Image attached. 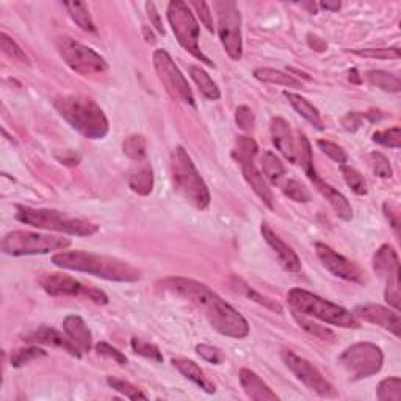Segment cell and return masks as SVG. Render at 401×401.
Masks as SVG:
<instances>
[{
  "label": "cell",
  "instance_id": "cell-34",
  "mask_svg": "<svg viewBox=\"0 0 401 401\" xmlns=\"http://www.w3.org/2000/svg\"><path fill=\"white\" fill-rule=\"evenodd\" d=\"M369 84L379 88L386 93H400L401 90V81L398 76H393L390 72L386 71H369L365 74Z\"/></svg>",
  "mask_w": 401,
  "mask_h": 401
},
{
  "label": "cell",
  "instance_id": "cell-4",
  "mask_svg": "<svg viewBox=\"0 0 401 401\" xmlns=\"http://www.w3.org/2000/svg\"><path fill=\"white\" fill-rule=\"evenodd\" d=\"M287 301L298 314H303L304 317H314L317 320L338 326V328L351 329L359 328V324H361L355 314H351L342 305L323 300L318 295L310 294V291L300 287L289 290Z\"/></svg>",
  "mask_w": 401,
  "mask_h": 401
},
{
  "label": "cell",
  "instance_id": "cell-14",
  "mask_svg": "<svg viewBox=\"0 0 401 401\" xmlns=\"http://www.w3.org/2000/svg\"><path fill=\"white\" fill-rule=\"evenodd\" d=\"M39 285L51 296H85L96 304L105 305L108 303V296L100 289L90 287L61 273L43 275L39 277Z\"/></svg>",
  "mask_w": 401,
  "mask_h": 401
},
{
  "label": "cell",
  "instance_id": "cell-38",
  "mask_svg": "<svg viewBox=\"0 0 401 401\" xmlns=\"http://www.w3.org/2000/svg\"><path fill=\"white\" fill-rule=\"evenodd\" d=\"M122 151L132 160H145L146 157V140L141 135H131L122 143Z\"/></svg>",
  "mask_w": 401,
  "mask_h": 401
},
{
  "label": "cell",
  "instance_id": "cell-7",
  "mask_svg": "<svg viewBox=\"0 0 401 401\" xmlns=\"http://www.w3.org/2000/svg\"><path fill=\"white\" fill-rule=\"evenodd\" d=\"M168 22L171 25L174 32L176 39L179 41V44L185 49L188 53L199 60L201 63H206L210 67H215L213 61L207 55H204L201 47H199V24L196 20L195 15L190 10L188 4L182 2V0H173L168 4L166 10Z\"/></svg>",
  "mask_w": 401,
  "mask_h": 401
},
{
  "label": "cell",
  "instance_id": "cell-30",
  "mask_svg": "<svg viewBox=\"0 0 401 401\" xmlns=\"http://www.w3.org/2000/svg\"><path fill=\"white\" fill-rule=\"evenodd\" d=\"M188 72H190V77H192L195 84L198 85L199 91L204 98H207L209 100H218L221 98L218 85L215 84L213 79L210 77L201 66H190Z\"/></svg>",
  "mask_w": 401,
  "mask_h": 401
},
{
  "label": "cell",
  "instance_id": "cell-3",
  "mask_svg": "<svg viewBox=\"0 0 401 401\" xmlns=\"http://www.w3.org/2000/svg\"><path fill=\"white\" fill-rule=\"evenodd\" d=\"M53 107L67 124L88 140L105 138L110 131L104 110L91 98L81 94H65L55 98Z\"/></svg>",
  "mask_w": 401,
  "mask_h": 401
},
{
  "label": "cell",
  "instance_id": "cell-54",
  "mask_svg": "<svg viewBox=\"0 0 401 401\" xmlns=\"http://www.w3.org/2000/svg\"><path fill=\"white\" fill-rule=\"evenodd\" d=\"M365 118V113H357V112H353V113H348L346 117L342 119V126L343 129H346V131H350V132H356L359 127L362 126V121Z\"/></svg>",
  "mask_w": 401,
  "mask_h": 401
},
{
  "label": "cell",
  "instance_id": "cell-42",
  "mask_svg": "<svg viewBox=\"0 0 401 401\" xmlns=\"http://www.w3.org/2000/svg\"><path fill=\"white\" fill-rule=\"evenodd\" d=\"M342 174H343V179L346 182V185H348L353 192L356 195H367V182L364 179V176L357 171L356 168L348 166V165H342Z\"/></svg>",
  "mask_w": 401,
  "mask_h": 401
},
{
  "label": "cell",
  "instance_id": "cell-19",
  "mask_svg": "<svg viewBox=\"0 0 401 401\" xmlns=\"http://www.w3.org/2000/svg\"><path fill=\"white\" fill-rule=\"evenodd\" d=\"M261 230H262V235H263L265 242H267L271 246V249H273L276 253L277 259H280V263L282 265V268L290 271V273H300L301 261H300V257H298L295 251L291 249L287 243H284L267 223H262Z\"/></svg>",
  "mask_w": 401,
  "mask_h": 401
},
{
  "label": "cell",
  "instance_id": "cell-32",
  "mask_svg": "<svg viewBox=\"0 0 401 401\" xmlns=\"http://www.w3.org/2000/svg\"><path fill=\"white\" fill-rule=\"evenodd\" d=\"M261 165L265 179H268L273 185H280L285 176V166L275 152L265 151L261 157Z\"/></svg>",
  "mask_w": 401,
  "mask_h": 401
},
{
  "label": "cell",
  "instance_id": "cell-24",
  "mask_svg": "<svg viewBox=\"0 0 401 401\" xmlns=\"http://www.w3.org/2000/svg\"><path fill=\"white\" fill-rule=\"evenodd\" d=\"M314 185L318 190V193H322L323 198L329 202V206L337 213L338 218L343 220V221L353 220L351 204L348 202V199H346L341 192H338V190H336L334 187H331L329 183H326L320 178H317L314 180Z\"/></svg>",
  "mask_w": 401,
  "mask_h": 401
},
{
  "label": "cell",
  "instance_id": "cell-22",
  "mask_svg": "<svg viewBox=\"0 0 401 401\" xmlns=\"http://www.w3.org/2000/svg\"><path fill=\"white\" fill-rule=\"evenodd\" d=\"M240 168H242L244 180H246L248 185L253 188V192L259 196V199L265 204V206L273 210L275 209L273 193H271V190L268 187L267 179H265V176L259 171V169L256 168V163L254 162L242 163Z\"/></svg>",
  "mask_w": 401,
  "mask_h": 401
},
{
  "label": "cell",
  "instance_id": "cell-57",
  "mask_svg": "<svg viewBox=\"0 0 401 401\" xmlns=\"http://www.w3.org/2000/svg\"><path fill=\"white\" fill-rule=\"evenodd\" d=\"M309 44L318 52H323L326 49V43H323V41H320V38H317V37L309 35Z\"/></svg>",
  "mask_w": 401,
  "mask_h": 401
},
{
  "label": "cell",
  "instance_id": "cell-51",
  "mask_svg": "<svg viewBox=\"0 0 401 401\" xmlns=\"http://www.w3.org/2000/svg\"><path fill=\"white\" fill-rule=\"evenodd\" d=\"M188 6H193L195 11L198 13V16L201 19V22L207 27L209 32H213L215 27H213V19H212V13H210V6L206 2H190Z\"/></svg>",
  "mask_w": 401,
  "mask_h": 401
},
{
  "label": "cell",
  "instance_id": "cell-6",
  "mask_svg": "<svg viewBox=\"0 0 401 401\" xmlns=\"http://www.w3.org/2000/svg\"><path fill=\"white\" fill-rule=\"evenodd\" d=\"M16 220L29 224V226L55 230L61 234L79 235V237H90L99 230V226L86 220L74 218V216L66 215L63 212L53 209H33L27 206H16Z\"/></svg>",
  "mask_w": 401,
  "mask_h": 401
},
{
  "label": "cell",
  "instance_id": "cell-46",
  "mask_svg": "<svg viewBox=\"0 0 401 401\" xmlns=\"http://www.w3.org/2000/svg\"><path fill=\"white\" fill-rule=\"evenodd\" d=\"M369 159H370V165H372L373 173H375L378 178H381V179H390L392 178L393 169L390 166L389 159H387L386 155H383L381 152H372L369 155Z\"/></svg>",
  "mask_w": 401,
  "mask_h": 401
},
{
  "label": "cell",
  "instance_id": "cell-56",
  "mask_svg": "<svg viewBox=\"0 0 401 401\" xmlns=\"http://www.w3.org/2000/svg\"><path fill=\"white\" fill-rule=\"evenodd\" d=\"M57 159L61 162V163H65V165H79V162H80V155L77 152H74V151H63V155H57Z\"/></svg>",
  "mask_w": 401,
  "mask_h": 401
},
{
  "label": "cell",
  "instance_id": "cell-45",
  "mask_svg": "<svg viewBox=\"0 0 401 401\" xmlns=\"http://www.w3.org/2000/svg\"><path fill=\"white\" fill-rule=\"evenodd\" d=\"M294 318H295L296 323L300 324L304 331L309 332L310 336H314L317 338H322V341H329V338L334 337V334H332L331 329L324 328V326L317 324L312 320H308V318H305L303 314L300 315V314H298V312H294Z\"/></svg>",
  "mask_w": 401,
  "mask_h": 401
},
{
  "label": "cell",
  "instance_id": "cell-52",
  "mask_svg": "<svg viewBox=\"0 0 401 401\" xmlns=\"http://www.w3.org/2000/svg\"><path fill=\"white\" fill-rule=\"evenodd\" d=\"M96 351L99 353V355L102 356H105V357H110L113 359L114 362H118L119 365H126L127 364V357L122 355V353L119 350L114 348V346L112 345H108L105 342H99L96 345Z\"/></svg>",
  "mask_w": 401,
  "mask_h": 401
},
{
  "label": "cell",
  "instance_id": "cell-48",
  "mask_svg": "<svg viewBox=\"0 0 401 401\" xmlns=\"http://www.w3.org/2000/svg\"><path fill=\"white\" fill-rule=\"evenodd\" d=\"M317 146L320 147V151L323 154L328 155V157L332 159L334 162L341 163V165H345L346 160H348V155H346V152L343 151V149L338 145H336V143L328 141V140H318Z\"/></svg>",
  "mask_w": 401,
  "mask_h": 401
},
{
  "label": "cell",
  "instance_id": "cell-1",
  "mask_svg": "<svg viewBox=\"0 0 401 401\" xmlns=\"http://www.w3.org/2000/svg\"><path fill=\"white\" fill-rule=\"evenodd\" d=\"M169 294H174L180 298H185L196 308L204 312V315L212 324L215 331L230 338H244L249 334V324L239 310L220 298L215 291L199 281L190 280V277H166L159 282Z\"/></svg>",
  "mask_w": 401,
  "mask_h": 401
},
{
  "label": "cell",
  "instance_id": "cell-37",
  "mask_svg": "<svg viewBox=\"0 0 401 401\" xmlns=\"http://www.w3.org/2000/svg\"><path fill=\"white\" fill-rule=\"evenodd\" d=\"M47 353L43 348H38V346H27V348H18L11 353L10 356V362L13 367H22L25 364H29L35 359L39 357H46Z\"/></svg>",
  "mask_w": 401,
  "mask_h": 401
},
{
  "label": "cell",
  "instance_id": "cell-29",
  "mask_svg": "<svg viewBox=\"0 0 401 401\" xmlns=\"http://www.w3.org/2000/svg\"><path fill=\"white\" fill-rule=\"evenodd\" d=\"M296 163L303 166L304 173L308 178L314 182L320 176L317 174L314 166V157H312V146L308 137L303 132H298L296 135Z\"/></svg>",
  "mask_w": 401,
  "mask_h": 401
},
{
  "label": "cell",
  "instance_id": "cell-40",
  "mask_svg": "<svg viewBox=\"0 0 401 401\" xmlns=\"http://www.w3.org/2000/svg\"><path fill=\"white\" fill-rule=\"evenodd\" d=\"M0 47H2L5 55L10 57L13 61H18L24 66H30V60L25 55V52L6 33L0 35Z\"/></svg>",
  "mask_w": 401,
  "mask_h": 401
},
{
  "label": "cell",
  "instance_id": "cell-43",
  "mask_svg": "<svg viewBox=\"0 0 401 401\" xmlns=\"http://www.w3.org/2000/svg\"><path fill=\"white\" fill-rule=\"evenodd\" d=\"M372 140L384 147L400 149L401 147V129L398 126L386 129V131H378L373 133Z\"/></svg>",
  "mask_w": 401,
  "mask_h": 401
},
{
  "label": "cell",
  "instance_id": "cell-23",
  "mask_svg": "<svg viewBox=\"0 0 401 401\" xmlns=\"http://www.w3.org/2000/svg\"><path fill=\"white\" fill-rule=\"evenodd\" d=\"M63 331L81 353L91 351L93 336L84 318L79 315H67L63 320Z\"/></svg>",
  "mask_w": 401,
  "mask_h": 401
},
{
  "label": "cell",
  "instance_id": "cell-39",
  "mask_svg": "<svg viewBox=\"0 0 401 401\" xmlns=\"http://www.w3.org/2000/svg\"><path fill=\"white\" fill-rule=\"evenodd\" d=\"M378 400L381 401H400L401 400V379L386 378L378 386Z\"/></svg>",
  "mask_w": 401,
  "mask_h": 401
},
{
  "label": "cell",
  "instance_id": "cell-26",
  "mask_svg": "<svg viewBox=\"0 0 401 401\" xmlns=\"http://www.w3.org/2000/svg\"><path fill=\"white\" fill-rule=\"evenodd\" d=\"M171 364L174 369H178L187 379H190V381L201 387L204 392L215 393L216 390L215 386L209 381V378L206 375H204V372L201 370V367L198 364L185 357H174L171 359Z\"/></svg>",
  "mask_w": 401,
  "mask_h": 401
},
{
  "label": "cell",
  "instance_id": "cell-35",
  "mask_svg": "<svg viewBox=\"0 0 401 401\" xmlns=\"http://www.w3.org/2000/svg\"><path fill=\"white\" fill-rule=\"evenodd\" d=\"M65 6L70 16L72 18L74 22L79 25V29L84 32H94L96 27H94L93 18L90 15V10H88L86 4L84 2H65Z\"/></svg>",
  "mask_w": 401,
  "mask_h": 401
},
{
  "label": "cell",
  "instance_id": "cell-28",
  "mask_svg": "<svg viewBox=\"0 0 401 401\" xmlns=\"http://www.w3.org/2000/svg\"><path fill=\"white\" fill-rule=\"evenodd\" d=\"M230 284H232V287H234L235 291H239V294L249 298L251 301L261 304V305H263V308H267L270 310L276 312V314H282V305L280 303L273 301V300H271V298L259 294V291L254 290L253 287H249V284L244 282L242 277L232 276V280H230Z\"/></svg>",
  "mask_w": 401,
  "mask_h": 401
},
{
  "label": "cell",
  "instance_id": "cell-59",
  "mask_svg": "<svg viewBox=\"0 0 401 401\" xmlns=\"http://www.w3.org/2000/svg\"><path fill=\"white\" fill-rule=\"evenodd\" d=\"M143 33H145L147 43H155V38H154V35H152V32H149L147 27H143Z\"/></svg>",
  "mask_w": 401,
  "mask_h": 401
},
{
  "label": "cell",
  "instance_id": "cell-11",
  "mask_svg": "<svg viewBox=\"0 0 401 401\" xmlns=\"http://www.w3.org/2000/svg\"><path fill=\"white\" fill-rule=\"evenodd\" d=\"M57 51L65 63L71 67L74 72L80 76H98V74L105 72L108 65L104 57H100L96 51L91 47L79 43V41L61 37L57 39Z\"/></svg>",
  "mask_w": 401,
  "mask_h": 401
},
{
  "label": "cell",
  "instance_id": "cell-47",
  "mask_svg": "<svg viewBox=\"0 0 401 401\" xmlns=\"http://www.w3.org/2000/svg\"><path fill=\"white\" fill-rule=\"evenodd\" d=\"M357 57L365 58H378V60H398L400 58V49L398 47H389V49H356L350 51Z\"/></svg>",
  "mask_w": 401,
  "mask_h": 401
},
{
  "label": "cell",
  "instance_id": "cell-18",
  "mask_svg": "<svg viewBox=\"0 0 401 401\" xmlns=\"http://www.w3.org/2000/svg\"><path fill=\"white\" fill-rule=\"evenodd\" d=\"M271 141L285 159L291 163H296V140L291 132L290 124L281 117L271 118L270 122Z\"/></svg>",
  "mask_w": 401,
  "mask_h": 401
},
{
  "label": "cell",
  "instance_id": "cell-36",
  "mask_svg": "<svg viewBox=\"0 0 401 401\" xmlns=\"http://www.w3.org/2000/svg\"><path fill=\"white\" fill-rule=\"evenodd\" d=\"M282 193L287 196L289 199L295 202H310L312 195L308 188H305L304 183L296 179H287L284 183H281Z\"/></svg>",
  "mask_w": 401,
  "mask_h": 401
},
{
  "label": "cell",
  "instance_id": "cell-17",
  "mask_svg": "<svg viewBox=\"0 0 401 401\" xmlns=\"http://www.w3.org/2000/svg\"><path fill=\"white\" fill-rule=\"evenodd\" d=\"M355 317L357 320H364L367 323L381 326L383 329L392 332L395 337H400V314L398 310H390L379 304H362L355 309Z\"/></svg>",
  "mask_w": 401,
  "mask_h": 401
},
{
  "label": "cell",
  "instance_id": "cell-21",
  "mask_svg": "<svg viewBox=\"0 0 401 401\" xmlns=\"http://www.w3.org/2000/svg\"><path fill=\"white\" fill-rule=\"evenodd\" d=\"M240 384L243 387L246 397L254 401H277L280 397L270 389V386L257 375L256 372L249 369L240 370Z\"/></svg>",
  "mask_w": 401,
  "mask_h": 401
},
{
  "label": "cell",
  "instance_id": "cell-10",
  "mask_svg": "<svg viewBox=\"0 0 401 401\" xmlns=\"http://www.w3.org/2000/svg\"><path fill=\"white\" fill-rule=\"evenodd\" d=\"M338 364L351 379H364L376 375L383 369L384 355L375 343L361 342L348 346L338 357Z\"/></svg>",
  "mask_w": 401,
  "mask_h": 401
},
{
  "label": "cell",
  "instance_id": "cell-20",
  "mask_svg": "<svg viewBox=\"0 0 401 401\" xmlns=\"http://www.w3.org/2000/svg\"><path fill=\"white\" fill-rule=\"evenodd\" d=\"M22 341L29 342V343H41V345L55 346V348H61V350H65L66 353H70V355L74 357L81 356V351L77 348L76 343H74L70 337L63 336L57 329L47 328V326H43V328L30 332V334H27Z\"/></svg>",
  "mask_w": 401,
  "mask_h": 401
},
{
  "label": "cell",
  "instance_id": "cell-12",
  "mask_svg": "<svg viewBox=\"0 0 401 401\" xmlns=\"http://www.w3.org/2000/svg\"><path fill=\"white\" fill-rule=\"evenodd\" d=\"M152 61L159 80L162 81V85L165 86V90L169 96H171L174 100H179L182 104L195 108L196 102L192 88H190L185 76H183L179 67L176 66L171 55H169L166 51L157 49L154 52Z\"/></svg>",
  "mask_w": 401,
  "mask_h": 401
},
{
  "label": "cell",
  "instance_id": "cell-2",
  "mask_svg": "<svg viewBox=\"0 0 401 401\" xmlns=\"http://www.w3.org/2000/svg\"><path fill=\"white\" fill-rule=\"evenodd\" d=\"M52 263H55L58 268L79 271L114 282H135L141 277V271L126 261L86 251H61L52 257Z\"/></svg>",
  "mask_w": 401,
  "mask_h": 401
},
{
  "label": "cell",
  "instance_id": "cell-49",
  "mask_svg": "<svg viewBox=\"0 0 401 401\" xmlns=\"http://www.w3.org/2000/svg\"><path fill=\"white\" fill-rule=\"evenodd\" d=\"M235 122H237V126H239L244 132L253 131L254 124H256V118H254L253 110H251V108L246 105H240L235 110Z\"/></svg>",
  "mask_w": 401,
  "mask_h": 401
},
{
  "label": "cell",
  "instance_id": "cell-9",
  "mask_svg": "<svg viewBox=\"0 0 401 401\" xmlns=\"http://www.w3.org/2000/svg\"><path fill=\"white\" fill-rule=\"evenodd\" d=\"M213 10L218 18L216 32L224 51L234 61H240L243 57V38L239 6L232 0H216L213 2Z\"/></svg>",
  "mask_w": 401,
  "mask_h": 401
},
{
  "label": "cell",
  "instance_id": "cell-27",
  "mask_svg": "<svg viewBox=\"0 0 401 401\" xmlns=\"http://www.w3.org/2000/svg\"><path fill=\"white\" fill-rule=\"evenodd\" d=\"M284 96L289 100V104L295 108V112L300 114V117H303L305 121L310 122V124L315 129H318V131H323L324 122L320 117V113H318L317 108L312 105L308 99L291 91H284Z\"/></svg>",
  "mask_w": 401,
  "mask_h": 401
},
{
  "label": "cell",
  "instance_id": "cell-53",
  "mask_svg": "<svg viewBox=\"0 0 401 401\" xmlns=\"http://www.w3.org/2000/svg\"><path fill=\"white\" fill-rule=\"evenodd\" d=\"M383 210H384L386 218L390 221L392 229L395 230V234L398 235L400 234V209H398V206L387 201V202H384Z\"/></svg>",
  "mask_w": 401,
  "mask_h": 401
},
{
  "label": "cell",
  "instance_id": "cell-31",
  "mask_svg": "<svg viewBox=\"0 0 401 401\" xmlns=\"http://www.w3.org/2000/svg\"><path fill=\"white\" fill-rule=\"evenodd\" d=\"M254 77L259 81H263V84L281 85L287 88H303L301 81L296 80L294 76L277 70H271V67H257L254 71Z\"/></svg>",
  "mask_w": 401,
  "mask_h": 401
},
{
  "label": "cell",
  "instance_id": "cell-16",
  "mask_svg": "<svg viewBox=\"0 0 401 401\" xmlns=\"http://www.w3.org/2000/svg\"><path fill=\"white\" fill-rule=\"evenodd\" d=\"M315 251L323 267L334 275L336 277H341L343 281L355 282V284H364L365 275L364 271L357 267L355 262L346 259L345 256L338 254L337 251L332 249L331 246L324 243H315Z\"/></svg>",
  "mask_w": 401,
  "mask_h": 401
},
{
  "label": "cell",
  "instance_id": "cell-5",
  "mask_svg": "<svg viewBox=\"0 0 401 401\" xmlns=\"http://www.w3.org/2000/svg\"><path fill=\"white\" fill-rule=\"evenodd\" d=\"M171 174L174 190L193 207L204 210L210 204V192L188 152L178 146L171 154Z\"/></svg>",
  "mask_w": 401,
  "mask_h": 401
},
{
  "label": "cell",
  "instance_id": "cell-50",
  "mask_svg": "<svg viewBox=\"0 0 401 401\" xmlns=\"http://www.w3.org/2000/svg\"><path fill=\"white\" fill-rule=\"evenodd\" d=\"M196 353H198V356H201L204 361H207L210 364L220 365L224 361V355L221 353V350L212 345H206V343L196 345Z\"/></svg>",
  "mask_w": 401,
  "mask_h": 401
},
{
  "label": "cell",
  "instance_id": "cell-44",
  "mask_svg": "<svg viewBox=\"0 0 401 401\" xmlns=\"http://www.w3.org/2000/svg\"><path fill=\"white\" fill-rule=\"evenodd\" d=\"M131 346H132L135 355H140L146 359H151V361H155V362L163 361V356L159 350V346H155L151 342H146V341H143V338L133 337L131 341Z\"/></svg>",
  "mask_w": 401,
  "mask_h": 401
},
{
  "label": "cell",
  "instance_id": "cell-13",
  "mask_svg": "<svg viewBox=\"0 0 401 401\" xmlns=\"http://www.w3.org/2000/svg\"><path fill=\"white\" fill-rule=\"evenodd\" d=\"M281 357L285 367H287V369L294 373V375L300 379L308 389L315 392L317 395H320L323 398L337 397L334 386H332L328 379L322 375L320 370H318L314 364H310L308 359L300 357L290 350H282Z\"/></svg>",
  "mask_w": 401,
  "mask_h": 401
},
{
  "label": "cell",
  "instance_id": "cell-15",
  "mask_svg": "<svg viewBox=\"0 0 401 401\" xmlns=\"http://www.w3.org/2000/svg\"><path fill=\"white\" fill-rule=\"evenodd\" d=\"M373 270L386 281V301L400 310V259L390 244H383L373 256Z\"/></svg>",
  "mask_w": 401,
  "mask_h": 401
},
{
  "label": "cell",
  "instance_id": "cell-55",
  "mask_svg": "<svg viewBox=\"0 0 401 401\" xmlns=\"http://www.w3.org/2000/svg\"><path fill=\"white\" fill-rule=\"evenodd\" d=\"M146 11H147V16L149 19H151V24L157 29L159 33H162V35H165V29H163V24H162V19H160V15H159V11L157 8H155V5L152 2H146Z\"/></svg>",
  "mask_w": 401,
  "mask_h": 401
},
{
  "label": "cell",
  "instance_id": "cell-60",
  "mask_svg": "<svg viewBox=\"0 0 401 401\" xmlns=\"http://www.w3.org/2000/svg\"><path fill=\"white\" fill-rule=\"evenodd\" d=\"M350 80H355L356 84H359V81H361V79H357V71L356 70L350 71Z\"/></svg>",
  "mask_w": 401,
  "mask_h": 401
},
{
  "label": "cell",
  "instance_id": "cell-33",
  "mask_svg": "<svg viewBox=\"0 0 401 401\" xmlns=\"http://www.w3.org/2000/svg\"><path fill=\"white\" fill-rule=\"evenodd\" d=\"M257 152H259V146H257V143L251 137L243 135V137H239L235 140L232 157L239 165H242V163L254 162Z\"/></svg>",
  "mask_w": 401,
  "mask_h": 401
},
{
  "label": "cell",
  "instance_id": "cell-8",
  "mask_svg": "<svg viewBox=\"0 0 401 401\" xmlns=\"http://www.w3.org/2000/svg\"><path fill=\"white\" fill-rule=\"evenodd\" d=\"M71 246L70 239L63 237L30 232V230H13L2 240V251L8 256H37L49 254Z\"/></svg>",
  "mask_w": 401,
  "mask_h": 401
},
{
  "label": "cell",
  "instance_id": "cell-41",
  "mask_svg": "<svg viewBox=\"0 0 401 401\" xmlns=\"http://www.w3.org/2000/svg\"><path fill=\"white\" fill-rule=\"evenodd\" d=\"M107 383H108V386L112 387V389L119 392L121 395H124L126 398H131V400H147V397L138 389L137 386H133L129 381H124V379L108 376Z\"/></svg>",
  "mask_w": 401,
  "mask_h": 401
},
{
  "label": "cell",
  "instance_id": "cell-25",
  "mask_svg": "<svg viewBox=\"0 0 401 401\" xmlns=\"http://www.w3.org/2000/svg\"><path fill=\"white\" fill-rule=\"evenodd\" d=\"M129 187L133 193L147 196L154 188V171L147 160H140L137 166H133L129 173Z\"/></svg>",
  "mask_w": 401,
  "mask_h": 401
},
{
  "label": "cell",
  "instance_id": "cell-58",
  "mask_svg": "<svg viewBox=\"0 0 401 401\" xmlns=\"http://www.w3.org/2000/svg\"><path fill=\"white\" fill-rule=\"evenodd\" d=\"M320 6L323 10H329V11H338L341 10V2H322Z\"/></svg>",
  "mask_w": 401,
  "mask_h": 401
}]
</instances>
